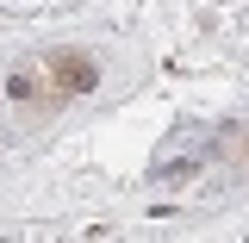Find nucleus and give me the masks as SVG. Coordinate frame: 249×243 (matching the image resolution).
I'll list each match as a JSON object with an SVG mask.
<instances>
[{
    "instance_id": "f257e3e1",
    "label": "nucleus",
    "mask_w": 249,
    "mask_h": 243,
    "mask_svg": "<svg viewBox=\"0 0 249 243\" xmlns=\"http://www.w3.org/2000/svg\"><path fill=\"white\" fill-rule=\"evenodd\" d=\"M50 69H56L62 88H88V81H93V62H88V56H56Z\"/></svg>"
},
{
    "instance_id": "f03ea898",
    "label": "nucleus",
    "mask_w": 249,
    "mask_h": 243,
    "mask_svg": "<svg viewBox=\"0 0 249 243\" xmlns=\"http://www.w3.org/2000/svg\"><path fill=\"white\" fill-rule=\"evenodd\" d=\"M31 93H37V81H31V69H19L13 75V100H31Z\"/></svg>"
}]
</instances>
